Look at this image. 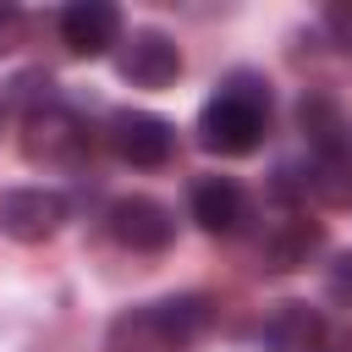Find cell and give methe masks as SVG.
<instances>
[{
    "instance_id": "6da1fadb",
    "label": "cell",
    "mask_w": 352,
    "mask_h": 352,
    "mask_svg": "<svg viewBox=\"0 0 352 352\" xmlns=\"http://www.w3.org/2000/svg\"><path fill=\"white\" fill-rule=\"evenodd\" d=\"M270 132V82L253 72H236L214 88V99L198 110V143L209 154H253Z\"/></svg>"
},
{
    "instance_id": "7a4b0ae2",
    "label": "cell",
    "mask_w": 352,
    "mask_h": 352,
    "mask_svg": "<svg viewBox=\"0 0 352 352\" xmlns=\"http://www.w3.org/2000/svg\"><path fill=\"white\" fill-rule=\"evenodd\" d=\"M209 297L187 292V297H165L148 308H126L110 324L104 352H192V341L209 330Z\"/></svg>"
},
{
    "instance_id": "3957f363",
    "label": "cell",
    "mask_w": 352,
    "mask_h": 352,
    "mask_svg": "<svg viewBox=\"0 0 352 352\" xmlns=\"http://www.w3.org/2000/svg\"><path fill=\"white\" fill-rule=\"evenodd\" d=\"M110 148H116V160H126L138 170H160L176 154V126L154 110H116L110 116Z\"/></svg>"
},
{
    "instance_id": "277c9868",
    "label": "cell",
    "mask_w": 352,
    "mask_h": 352,
    "mask_svg": "<svg viewBox=\"0 0 352 352\" xmlns=\"http://www.w3.org/2000/svg\"><path fill=\"white\" fill-rule=\"evenodd\" d=\"M116 72L132 82V88H170L182 77V44L160 28H138L121 55H116Z\"/></svg>"
},
{
    "instance_id": "5b68a950",
    "label": "cell",
    "mask_w": 352,
    "mask_h": 352,
    "mask_svg": "<svg viewBox=\"0 0 352 352\" xmlns=\"http://www.w3.org/2000/svg\"><path fill=\"white\" fill-rule=\"evenodd\" d=\"M104 226H110V236H116L121 248H132V253H165L170 236H176L170 209H165L160 198H143V192L116 198L110 214H104Z\"/></svg>"
},
{
    "instance_id": "8992f818",
    "label": "cell",
    "mask_w": 352,
    "mask_h": 352,
    "mask_svg": "<svg viewBox=\"0 0 352 352\" xmlns=\"http://www.w3.org/2000/svg\"><path fill=\"white\" fill-rule=\"evenodd\" d=\"M66 220V198L50 187H11L0 192V231L11 242H50Z\"/></svg>"
},
{
    "instance_id": "52a82bcc",
    "label": "cell",
    "mask_w": 352,
    "mask_h": 352,
    "mask_svg": "<svg viewBox=\"0 0 352 352\" xmlns=\"http://www.w3.org/2000/svg\"><path fill=\"white\" fill-rule=\"evenodd\" d=\"M297 126L308 132L314 160H346V154H352V126H346V110H341L336 94L308 88V94L297 99Z\"/></svg>"
},
{
    "instance_id": "ba28073f",
    "label": "cell",
    "mask_w": 352,
    "mask_h": 352,
    "mask_svg": "<svg viewBox=\"0 0 352 352\" xmlns=\"http://www.w3.org/2000/svg\"><path fill=\"white\" fill-rule=\"evenodd\" d=\"M60 38L72 55H110V44H121V11L110 0H72L60 11Z\"/></svg>"
},
{
    "instance_id": "9c48e42d",
    "label": "cell",
    "mask_w": 352,
    "mask_h": 352,
    "mask_svg": "<svg viewBox=\"0 0 352 352\" xmlns=\"http://www.w3.org/2000/svg\"><path fill=\"white\" fill-rule=\"evenodd\" d=\"M248 192L231 182V176H198L192 182V220L209 231V236H236L248 226Z\"/></svg>"
},
{
    "instance_id": "30bf717a",
    "label": "cell",
    "mask_w": 352,
    "mask_h": 352,
    "mask_svg": "<svg viewBox=\"0 0 352 352\" xmlns=\"http://www.w3.org/2000/svg\"><path fill=\"white\" fill-rule=\"evenodd\" d=\"M88 148V126L66 110V104H38L33 116H28V154L33 160H72V154H82Z\"/></svg>"
},
{
    "instance_id": "8fae6325",
    "label": "cell",
    "mask_w": 352,
    "mask_h": 352,
    "mask_svg": "<svg viewBox=\"0 0 352 352\" xmlns=\"http://www.w3.org/2000/svg\"><path fill=\"white\" fill-rule=\"evenodd\" d=\"M319 248H324V226L308 220V214H286V220H275V231L264 236L258 258H264V270H302Z\"/></svg>"
},
{
    "instance_id": "7c38bea8",
    "label": "cell",
    "mask_w": 352,
    "mask_h": 352,
    "mask_svg": "<svg viewBox=\"0 0 352 352\" xmlns=\"http://www.w3.org/2000/svg\"><path fill=\"white\" fill-rule=\"evenodd\" d=\"M324 341V324L308 302H280L258 324V352H314Z\"/></svg>"
},
{
    "instance_id": "4fadbf2b",
    "label": "cell",
    "mask_w": 352,
    "mask_h": 352,
    "mask_svg": "<svg viewBox=\"0 0 352 352\" xmlns=\"http://www.w3.org/2000/svg\"><path fill=\"white\" fill-rule=\"evenodd\" d=\"M324 292H330L341 308H352V253H336V264H330V275H324Z\"/></svg>"
},
{
    "instance_id": "5bb4252c",
    "label": "cell",
    "mask_w": 352,
    "mask_h": 352,
    "mask_svg": "<svg viewBox=\"0 0 352 352\" xmlns=\"http://www.w3.org/2000/svg\"><path fill=\"white\" fill-rule=\"evenodd\" d=\"M324 33L352 55V0H336V6H324Z\"/></svg>"
},
{
    "instance_id": "9a60e30c",
    "label": "cell",
    "mask_w": 352,
    "mask_h": 352,
    "mask_svg": "<svg viewBox=\"0 0 352 352\" xmlns=\"http://www.w3.org/2000/svg\"><path fill=\"white\" fill-rule=\"evenodd\" d=\"M16 38H22V11H16V6H0V55H6Z\"/></svg>"
},
{
    "instance_id": "2e32d148",
    "label": "cell",
    "mask_w": 352,
    "mask_h": 352,
    "mask_svg": "<svg viewBox=\"0 0 352 352\" xmlns=\"http://www.w3.org/2000/svg\"><path fill=\"white\" fill-rule=\"evenodd\" d=\"M314 352H341V346H336V341H330V336H324V341H319V346H314Z\"/></svg>"
}]
</instances>
